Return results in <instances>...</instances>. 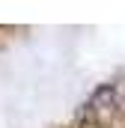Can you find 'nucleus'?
Wrapping results in <instances>:
<instances>
[{
  "label": "nucleus",
  "instance_id": "1",
  "mask_svg": "<svg viewBox=\"0 0 125 128\" xmlns=\"http://www.w3.org/2000/svg\"><path fill=\"white\" fill-rule=\"evenodd\" d=\"M116 84H101L98 90L92 92V98L86 101V107L90 110H110V107H116Z\"/></svg>",
  "mask_w": 125,
  "mask_h": 128
}]
</instances>
